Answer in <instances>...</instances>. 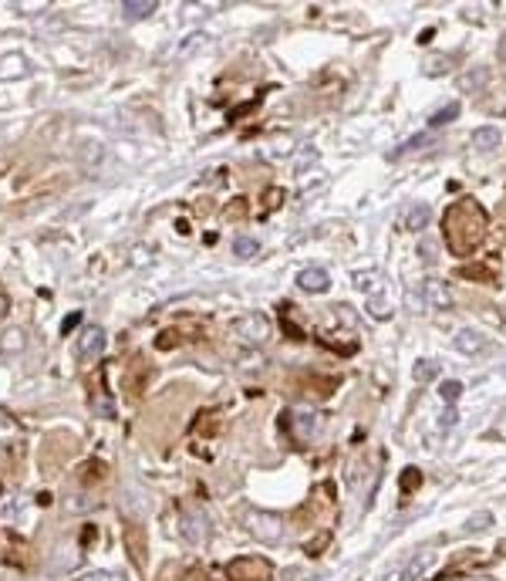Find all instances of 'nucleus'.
<instances>
[{
    "instance_id": "nucleus-1",
    "label": "nucleus",
    "mask_w": 506,
    "mask_h": 581,
    "mask_svg": "<svg viewBox=\"0 0 506 581\" xmlns=\"http://www.w3.org/2000/svg\"><path fill=\"white\" fill-rule=\"evenodd\" d=\"M483 230H486V213L472 200H463L446 213V237L455 254H470L483 240Z\"/></svg>"
},
{
    "instance_id": "nucleus-2",
    "label": "nucleus",
    "mask_w": 506,
    "mask_h": 581,
    "mask_svg": "<svg viewBox=\"0 0 506 581\" xmlns=\"http://www.w3.org/2000/svg\"><path fill=\"white\" fill-rule=\"evenodd\" d=\"M243 528L250 530L257 541H264V545H277V541H284V521L273 517V513L257 511V507L243 511Z\"/></svg>"
},
{
    "instance_id": "nucleus-3",
    "label": "nucleus",
    "mask_w": 506,
    "mask_h": 581,
    "mask_svg": "<svg viewBox=\"0 0 506 581\" xmlns=\"http://www.w3.org/2000/svg\"><path fill=\"white\" fill-rule=\"evenodd\" d=\"M233 338L247 348H260V345L270 338V322L260 314V311H250V314H240L233 322Z\"/></svg>"
},
{
    "instance_id": "nucleus-4",
    "label": "nucleus",
    "mask_w": 506,
    "mask_h": 581,
    "mask_svg": "<svg viewBox=\"0 0 506 581\" xmlns=\"http://www.w3.org/2000/svg\"><path fill=\"white\" fill-rule=\"evenodd\" d=\"M101 352H105V331H101V325H84L82 335L75 338V359L95 362Z\"/></svg>"
},
{
    "instance_id": "nucleus-5",
    "label": "nucleus",
    "mask_w": 506,
    "mask_h": 581,
    "mask_svg": "<svg viewBox=\"0 0 506 581\" xmlns=\"http://www.w3.org/2000/svg\"><path fill=\"white\" fill-rule=\"evenodd\" d=\"M432 568H436V554H432V551H415V554L391 575V581H422Z\"/></svg>"
},
{
    "instance_id": "nucleus-6",
    "label": "nucleus",
    "mask_w": 506,
    "mask_h": 581,
    "mask_svg": "<svg viewBox=\"0 0 506 581\" xmlns=\"http://www.w3.org/2000/svg\"><path fill=\"white\" fill-rule=\"evenodd\" d=\"M179 530H183V537L189 541V545H206L213 524H210L200 511H186L183 517H179Z\"/></svg>"
},
{
    "instance_id": "nucleus-7",
    "label": "nucleus",
    "mask_w": 506,
    "mask_h": 581,
    "mask_svg": "<svg viewBox=\"0 0 506 581\" xmlns=\"http://www.w3.org/2000/svg\"><path fill=\"white\" fill-rule=\"evenodd\" d=\"M287 419H290V433L297 436V440H314V433L320 429V416L318 412H307V410H294L287 412Z\"/></svg>"
},
{
    "instance_id": "nucleus-8",
    "label": "nucleus",
    "mask_w": 506,
    "mask_h": 581,
    "mask_svg": "<svg viewBox=\"0 0 506 581\" xmlns=\"http://www.w3.org/2000/svg\"><path fill=\"white\" fill-rule=\"evenodd\" d=\"M422 298H425L429 308H436V311L453 308V288H449L446 281H436V277L422 284Z\"/></svg>"
},
{
    "instance_id": "nucleus-9",
    "label": "nucleus",
    "mask_w": 506,
    "mask_h": 581,
    "mask_svg": "<svg viewBox=\"0 0 506 581\" xmlns=\"http://www.w3.org/2000/svg\"><path fill=\"white\" fill-rule=\"evenodd\" d=\"M297 288L307 290V294H324V290L331 288V277H328V271H320V267H307V271L297 274Z\"/></svg>"
},
{
    "instance_id": "nucleus-10",
    "label": "nucleus",
    "mask_w": 506,
    "mask_h": 581,
    "mask_svg": "<svg viewBox=\"0 0 506 581\" xmlns=\"http://www.w3.org/2000/svg\"><path fill=\"white\" fill-rule=\"evenodd\" d=\"M453 345H455V352H463V355H479V352L486 348V338H483L479 331H472V328H463L453 338Z\"/></svg>"
},
{
    "instance_id": "nucleus-11",
    "label": "nucleus",
    "mask_w": 506,
    "mask_h": 581,
    "mask_svg": "<svg viewBox=\"0 0 506 581\" xmlns=\"http://www.w3.org/2000/svg\"><path fill=\"white\" fill-rule=\"evenodd\" d=\"M24 345H28L24 328H7V331L0 335V355H20V352H24Z\"/></svg>"
},
{
    "instance_id": "nucleus-12",
    "label": "nucleus",
    "mask_w": 506,
    "mask_h": 581,
    "mask_svg": "<svg viewBox=\"0 0 506 581\" xmlns=\"http://www.w3.org/2000/svg\"><path fill=\"white\" fill-rule=\"evenodd\" d=\"M354 288L378 298L385 290V277H382V271H358L354 274Z\"/></svg>"
},
{
    "instance_id": "nucleus-13",
    "label": "nucleus",
    "mask_w": 506,
    "mask_h": 581,
    "mask_svg": "<svg viewBox=\"0 0 506 581\" xmlns=\"http://www.w3.org/2000/svg\"><path fill=\"white\" fill-rule=\"evenodd\" d=\"M155 0H125L122 4V14H125V20H142L149 18V14H155Z\"/></svg>"
},
{
    "instance_id": "nucleus-14",
    "label": "nucleus",
    "mask_w": 506,
    "mask_h": 581,
    "mask_svg": "<svg viewBox=\"0 0 506 581\" xmlns=\"http://www.w3.org/2000/svg\"><path fill=\"white\" fill-rule=\"evenodd\" d=\"M496 146H500V129L486 125V129H476V132H472V149H479V153H493Z\"/></svg>"
},
{
    "instance_id": "nucleus-15",
    "label": "nucleus",
    "mask_w": 506,
    "mask_h": 581,
    "mask_svg": "<svg viewBox=\"0 0 506 581\" xmlns=\"http://www.w3.org/2000/svg\"><path fill=\"white\" fill-rule=\"evenodd\" d=\"M425 223H429V206L425 203H415L408 206V213H405V230H425Z\"/></svg>"
},
{
    "instance_id": "nucleus-16",
    "label": "nucleus",
    "mask_w": 506,
    "mask_h": 581,
    "mask_svg": "<svg viewBox=\"0 0 506 581\" xmlns=\"http://www.w3.org/2000/svg\"><path fill=\"white\" fill-rule=\"evenodd\" d=\"M202 44H206V35H202V31H196V35H189V37H183V41H179V48L172 52V58H189V54L200 52Z\"/></svg>"
},
{
    "instance_id": "nucleus-17",
    "label": "nucleus",
    "mask_w": 506,
    "mask_h": 581,
    "mask_svg": "<svg viewBox=\"0 0 506 581\" xmlns=\"http://www.w3.org/2000/svg\"><path fill=\"white\" fill-rule=\"evenodd\" d=\"M24 71H28V61L20 54H7L0 61V78H14V75H24Z\"/></svg>"
},
{
    "instance_id": "nucleus-18",
    "label": "nucleus",
    "mask_w": 506,
    "mask_h": 581,
    "mask_svg": "<svg viewBox=\"0 0 506 581\" xmlns=\"http://www.w3.org/2000/svg\"><path fill=\"white\" fill-rule=\"evenodd\" d=\"M257 251H260V243L253 237H236L233 240V254L240 257V260H250V257H257Z\"/></svg>"
},
{
    "instance_id": "nucleus-19",
    "label": "nucleus",
    "mask_w": 506,
    "mask_h": 581,
    "mask_svg": "<svg viewBox=\"0 0 506 581\" xmlns=\"http://www.w3.org/2000/svg\"><path fill=\"white\" fill-rule=\"evenodd\" d=\"M439 395H442V402H446V406H455V402H459V395H463V382H455V378L442 382V386H439Z\"/></svg>"
},
{
    "instance_id": "nucleus-20",
    "label": "nucleus",
    "mask_w": 506,
    "mask_h": 581,
    "mask_svg": "<svg viewBox=\"0 0 506 581\" xmlns=\"http://www.w3.org/2000/svg\"><path fill=\"white\" fill-rule=\"evenodd\" d=\"M455 115H459V102H449V105H442L436 115L429 119V125H432V129H442V125H446V122H453Z\"/></svg>"
},
{
    "instance_id": "nucleus-21",
    "label": "nucleus",
    "mask_w": 506,
    "mask_h": 581,
    "mask_svg": "<svg viewBox=\"0 0 506 581\" xmlns=\"http://www.w3.org/2000/svg\"><path fill=\"white\" fill-rule=\"evenodd\" d=\"M486 71H470V75H463V78H459V92H472V88H479V85H486Z\"/></svg>"
},
{
    "instance_id": "nucleus-22",
    "label": "nucleus",
    "mask_w": 506,
    "mask_h": 581,
    "mask_svg": "<svg viewBox=\"0 0 506 581\" xmlns=\"http://www.w3.org/2000/svg\"><path fill=\"white\" fill-rule=\"evenodd\" d=\"M449 65H453V58H449V54H436V58H429V61H425V75H446Z\"/></svg>"
},
{
    "instance_id": "nucleus-23",
    "label": "nucleus",
    "mask_w": 506,
    "mask_h": 581,
    "mask_svg": "<svg viewBox=\"0 0 506 581\" xmlns=\"http://www.w3.org/2000/svg\"><path fill=\"white\" fill-rule=\"evenodd\" d=\"M489 524H493V513L483 511V513H476V517H470V521H466V528H463V534H476V530H486Z\"/></svg>"
},
{
    "instance_id": "nucleus-24",
    "label": "nucleus",
    "mask_w": 506,
    "mask_h": 581,
    "mask_svg": "<svg viewBox=\"0 0 506 581\" xmlns=\"http://www.w3.org/2000/svg\"><path fill=\"white\" fill-rule=\"evenodd\" d=\"M439 376V365L436 362H425L422 359L419 365H415V378H419V382H429V378H436Z\"/></svg>"
},
{
    "instance_id": "nucleus-25",
    "label": "nucleus",
    "mask_w": 506,
    "mask_h": 581,
    "mask_svg": "<svg viewBox=\"0 0 506 581\" xmlns=\"http://www.w3.org/2000/svg\"><path fill=\"white\" fill-rule=\"evenodd\" d=\"M78 581H129V578L118 575V571H88V575H82Z\"/></svg>"
},
{
    "instance_id": "nucleus-26",
    "label": "nucleus",
    "mask_w": 506,
    "mask_h": 581,
    "mask_svg": "<svg viewBox=\"0 0 506 581\" xmlns=\"http://www.w3.org/2000/svg\"><path fill=\"white\" fill-rule=\"evenodd\" d=\"M419 254H422V260H436V254H439V243L432 237H425L419 243Z\"/></svg>"
},
{
    "instance_id": "nucleus-27",
    "label": "nucleus",
    "mask_w": 506,
    "mask_h": 581,
    "mask_svg": "<svg viewBox=\"0 0 506 581\" xmlns=\"http://www.w3.org/2000/svg\"><path fill=\"white\" fill-rule=\"evenodd\" d=\"M146 254H149L146 247H135V251H132V264H135V267H142V264L149 260V257H146Z\"/></svg>"
},
{
    "instance_id": "nucleus-28",
    "label": "nucleus",
    "mask_w": 506,
    "mask_h": 581,
    "mask_svg": "<svg viewBox=\"0 0 506 581\" xmlns=\"http://www.w3.org/2000/svg\"><path fill=\"white\" fill-rule=\"evenodd\" d=\"M311 159H314V149H311V146H304V153L297 155V170H301V166H307Z\"/></svg>"
},
{
    "instance_id": "nucleus-29",
    "label": "nucleus",
    "mask_w": 506,
    "mask_h": 581,
    "mask_svg": "<svg viewBox=\"0 0 506 581\" xmlns=\"http://www.w3.org/2000/svg\"><path fill=\"white\" fill-rule=\"evenodd\" d=\"M496 54H500V58L506 61V31H503V37H500V48H496Z\"/></svg>"
},
{
    "instance_id": "nucleus-30",
    "label": "nucleus",
    "mask_w": 506,
    "mask_h": 581,
    "mask_svg": "<svg viewBox=\"0 0 506 581\" xmlns=\"http://www.w3.org/2000/svg\"><path fill=\"white\" fill-rule=\"evenodd\" d=\"M4 311H7V298H4V294H0V314H4Z\"/></svg>"
},
{
    "instance_id": "nucleus-31",
    "label": "nucleus",
    "mask_w": 506,
    "mask_h": 581,
    "mask_svg": "<svg viewBox=\"0 0 506 581\" xmlns=\"http://www.w3.org/2000/svg\"><path fill=\"white\" fill-rule=\"evenodd\" d=\"M470 581H489V578H470Z\"/></svg>"
}]
</instances>
